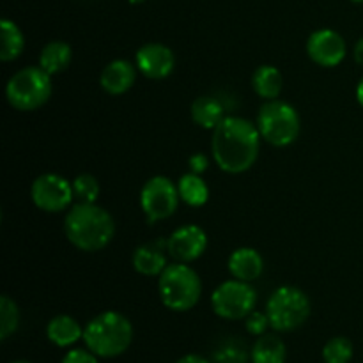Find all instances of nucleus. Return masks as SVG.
Returning a JSON list of instances; mask_svg holds the SVG:
<instances>
[{
  "label": "nucleus",
  "instance_id": "f257e3e1",
  "mask_svg": "<svg viewBox=\"0 0 363 363\" xmlns=\"http://www.w3.org/2000/svg\"><path fill=\"white\" fill-rule=\"evenodd\" d=\"M261 140L255 123L245 117L227 116L213 130V160L222 172L243 174L257 162Z\"/></svg>",
  "mask_w": 363,
  "mask_h": 363
},
{
  "label": "nucleus",
  "instance_id": "f03ea898",
  "mask_svg": "<svg viewBox=\"0 0 363 363\" xmlns=\"http://www.w3.org/2000/svg\"><path fill=\"white\" fill-rule=\"evenodd\" d=\"M64 234L74 248L92 254L112 243L116 236V222L101 206L77 202L67 209Z\"/></svg>",
  "mask_w": 363,
  "mask_h": 363
},
{
  "label": "nucleus",
  "instance_id": "7ed1b4c3",
  "mask_svg": "<svg viewBox=\"0 0 363 363\" xmlns=\"http://www.w3.org/2000/svg\"><path fill=\"white\" fill-rule=\"evenodd\" d=\"M133 333V325L126 315L106 311L85 325L84 342L98 358H117L130 350Z\"/></svg>",
  "mask_w": 363,
  "mask_h": 363
},
{
  "label": "nucleus",
  "instance_id": "20e7f679",
  "mask_svg": "<svg viewBox=\"0 0 363 363\" xmlns=\"http://www.w3.org/2000/svg\"><path fill=\"white\" fill-rule=\"evenodd\" d=\"M158 294L169 311L188 312L201 300L202 280L186 262L174 261L158 277Z\"/></svg>",
  "mask_w": 363,
  "mask_h": 363
},
{
  "label": "nucleus",
  "instance_id": "39448f33",
  "mask_svg": "<svg viewBox=\"0 0 363 363\" xmlns=\"http://www.w3.org/2000/svg\"><path fill=\"white\" fill-rule=\"evenodd\" d=\"M52 74L41 66H27L13 74L6 85V99L18 112H34L52 98Z\"/></svg>",
  "mask_w": 363,
  "mask_h": 363
},
{
  "label": "nucleus",
  "instance_id": "423d86ee",
  "mask_svg": "<svg viewBox=\"0 0 363 363\" xmlns=\"http://www.w3.org/2000/svg\"><path fill=\"white\" fill-rule=\"evenodd\" d=\"M261 138L273 147H287L300 137L301 119L298 110L282 99H272L261 106L255 119Z\"/></svg>",
  "mask_w": 363,
  "mask_h": 363
},
{
  "label": "nucleus",
  "instance_id": "0eeeda50",
  "mask_svg": "<svg viewBox=\"0 0 363 363\" xmlns=\"http://www.w3.org/2000/svg\"><path fill=\"white\" fill-rule=\"evenodd\" d=\"M312 305L305 291L294 286L277 287L266 301V314L275 332L289 333L301 328L311 318Z\"/></svg>",
  "mask_w": 363,
  "mask_h": 363
},
{
  "label": "nucleus",
  "instance_id": "6e6552de",
  "mask_svg": "<svg viewBox=\"0 0 363 363\" xmlns=\"http://www.w3.org/2000/svg\"><path fill=\"white\" fill-rule=\"evenodd\" d=\"M257 305V291L250 282L243 280H225L211 294V308L220 319L241 321Z\"/></svg>",
  "mask_w": 363,
  "mask_h": 363
},
{
  "label": "nucleus",
  "instance_id": "1a4fd4ad",
  "mask_svg": "<svg viewBox=\"0 0 363 363\" xmlns=\"http://www.w3.org/2000/svg\"><path fill=\"white\" fill-rule=\"evenodd\" d=\"M179 190L177 184L167 176H152L140 190V208L149 223L163 222L174 216L179 208Z\"/></svg>",
  "mask_w": 363,
  "mask_h": 363
},
{
  "label": "nucleus",
  "instance_id": "9d476101",
  "mask_svg": "<svg viewBox=\"0 0 363 363\" xmlns=\"http://www.w3.org/2000/svg\"><path fill=\"white\" fill-rule=\"evenodd\" d=\"M30 199L38 209L45 213H62L74 201L73 183L60 174L46 172L35 177L30 186Z\"/></svg>",
  "mask_w": 363,
  "mask_h": 363
},
{
  "label": "nucleus",
  "instance_id": "9b49d317",
  "mask_svg": "<svg viewBox=\"0 0 363 363\" xmlns=\"http://www.w3.org/2000/svg\"><path fill=\"white\" fill-rule=\"evenodd\" d=\"M307 55L321 67H335L346 59V39L333 28H319L307 39Z\"/></svg>",
  "mask_w": 363,
  "mask_h": 363
},
{
  "label": "nucleus",
  "instance_id": "f8f14e48",
  "mask_svg": "<svg viewBox=\"0 0 363 363\" xmlns=\"http://www.w3.org/2000/svg\"><path fill=\"white\" fill-rule=\"evenodd\" d=\"M208 248V234L195 223L181 225L167 238V252L176 262H190L202 257Z\"/></svg>",
  "mask_w": 363,
  "mask_h": 363
},
{
  "label": "nucleus",
  "instance_id": "ddd939ff",
  "mask_svg": "<svg viewBox=\"0 0 363 363\" xmlns=\"http://www.w3.org/2000/svg\"><path fill=\"white\" fill-rule=\"evenodd\" d=\"M135 66L149 80H165L176 67V55L167 45L147 43L137 50Z\"/></svg>",
  "mask_w": 363,
  "mask_h": 363
},
{
  "label": "nucleus",
  "instance_id": "4468645a",
  "mask_svg": "<svg viewBox=\"0 0 363 363\" xmlns=\"http://www.w3.org/2000/svg\"><path fill=\"white\" fill-rule=\"evenodd\" d=\"M169 252H167V238L155 241V243H144L135 248L133 268L142 277H160L163 269L169 266Z\"/></svg>",
  "mask_w": 363,
  "mask_h": 363
},
{
  "label": "nucleus",
  "instance_id": "2eb2a0df",
  "mask_svg": "<svg viewBox=\"0 0 363 363\" xmlns=\"http://www.w3.org/2000/svg\"><path fill=\"white\" fill-rule=\"evenodd\" d=\"M137 66L126 59H116L103 67L99 85L110 96H123L130 91L137 80Z\"/></svg>",
  "mask_w": 363,
  "mask_h": 363
},
{
  "label": "nucleus",
  "instance_id": "dca6fc26",
  "mask_svg": "<svg viewBox=\"0 0 363 363\" xmlns=\"http://www.w3.org/2000/svg\"><path fill=\"white\" fill-rule=\"evenodd\" d=\"M227 269L230 277L243 282H254L264 272V259L255 248L241 247L236 248L227 259Z\"/></svg>",
  "mask_w": 363,
  "mask_h": 363
},
{
  "label": "nucleus",
  "instance_id": "f3484780",
  "mask_svg": "<svg viewBox=\"0 0 363 363\" xmlns=\"http://www.w3.org/2000/svg\"><path fill=\"white\" fill-rule=\"evenodd\" d=\"M46 337L57 347H71L84 340V326L67 314L55 315L46 325Z\"/></svg>",
  "mask_w": 363,
  "mask_h": 363
},
{
  "label": "nucleus",
  "instance_id": "a211bd4d",
  "mask_svg": "<svg viewBox=\"0 0 363 363\" xmlns=\"http://www.w3.org/2000/svg\"><path fill=\"white\" fill-rule=\"evenodd\" d=\"M190 116L199 128L213 131L227 117L225 105L216 96H199L191 103Z\"/></svg>",
  "mask_w": 363,
  "mask_h": 363
},
{
  "label": "nucleus",
  "instance_id": "6ab92c4d",
  "mask_svg": "<svg viewBox=\"0 0 363 363\" xmlns=\"http://www.w3.org/2000/svg\"><path fill=\"white\" fill-rule=\"evenodd\" d=\"M252 87H254L255 94L264 101L279 99L284 89L282 71L272 64H262L252 74Z\"/></svg>",
  "mask_w": 363,
  "mask_h": 363
},
{
  "label": "nucleus",
  "instance_id": "aec40b11",
  "mask_svg": "<svg viewBox=\"0 0 363 363\" xmlns=\"http://www.w3.org/2000/svg\"><path fill=\"white\" fill-rule=\"evenodd\" d=\"M73 60V48L66 41H50L39 52V64L48 74H60Z\"/></svg>",
  "mask_w": 363,
  "mask_h": 363
},
{
  "label": "nucleus",
  "instance_id": "412c9836",
  "mask_svg": "<svg viewBox=\"0 0 363 363\" xmlns=\"http://www.w3.org/2000/svg\"><path fill=\"white\" fill-rule=\"evenodd\" d=\"M287 347L275 333H264L255 340L250 351L252 363H286Z\"/></svg>",
  "mask_w": 363,
  "mask_h": 363
},
{
  "label": "nucleus",
  "instance_id": "4be33fe9",
  "mask_svg": "<svg viewBox=\"0 0 363 363\" xmlns=\"http://www.w3.org/2000/svg\"><path fill=\"white\" fill-rule=\"evenodd\" d=\"M177 190H179L181 202L190 208H202L209 201V186L201 174L188 172L181 176L177 181Z\"/></svg>",
  "mask_w": 363,
  "mask_h": 363
},
{
  "label": "nucleus",
  "instance_id": "5701e85b",
  "mask_svg": "<svg viewBox=\"0 0 363 363\" xmlns=\"http://www.w3.org/2000/svg\"><path fill=\"white\" fill-rule=\"evenodd\" d=\"M0 35H2V45H0V60L2 62H13L23 53L25 50V35L21 28L13 20L4 18L0 21Z\"/></svg>",
  "mask_w": 363,
  "mask_h": 363
},
{
  "label": "nucleus",
  "instance_id": "b1692460",
  "mask_svg": "<svg viewBox=\"0 0 363 363\" xmlns=\"http://www.w3.org/2000/svg\"><path fill=\"white\" fill-rule=\"evenodd\" d=\"M20 319L21 315L16 301L9 294H2L0 296V340L2 342H6L18 332Z\"/></svg>",
  "mask_w": 363,
  "mask_h": 363
},
{
  "label": "nucleus",
  "instance_id": "393cba45",
  "mask_svg": "<svg viewBox=\"0 0 363 363\" xmlns=\"http://www.w3.org/2000/svg\"><path fill=\"white\" fill-rule=\"evenodd\" d=\"M353 354V342L347 337H333L323 347V360H325V363H350Z\"/></svg>",
  "mask_w": 363,
  "mask_h": 363
},
{
  "label": "nucleus",
  "instance_id": "a878e982",
  "mask_svg": "<svg viewBox=\"0 0 363 363\" xmlns=\"http://www.w3.org/2000/svg\"><path fill=\"white\" fill-rule=\"evenodd\" d=\"M71 183H73L74 199H77L78 202L96 204V201L99 199V191H101V186H99V181L96 179V176L87 172L78 174Z\"/></svg>",
  "mask_w": 363,
  "mask_h": 363
},
{
  "label": "nucleus",
  "instance_id": "bb28decb",
  "mask_svg": "<svg viewBox=\"0 0 363 363\" xmlns=\"http://www.w3.org/2000/svg\"><path fill=\"white\" fill-rule=\"evenodd\" d=\"M269 326L272 325H269V318L266 312L254 311L245 318V328H247V332L254 337H261L264 335V333H268Z\"/></svg>",
  "mask_w": 363,
  "mask_h": 363
},
{
  "label": "nucleus",
  "instance_id": "cd10ccee",
  "mask_svg": "<svg viewBox=\"0 0 363 363\" xmlns=\"http://www.w3.org/2000/svg\"><path fill=\"white\" fill-rule=\"evenodd\" d=\"M60 363H99V360L92 351L87 350V347H85V350L77 347V350L67 351Z\"/></svg>",
  "mask_w": 363,
  "mask_h": 363
},
{
  "label": "nucleus",
  "instance_id": "c85d7f7f",
  "mask_svg": "<svg viewBox=\"0 0 363 363\" xmlns=\"http://www.w3.org/2000/svg\"><path fill=\"white\" fill-rule=\"evenodd\" d=\"M188 167H190V172L202 176L209 167V156L204 155V152H195L188 158Z\"/></svg>",
  "mask_w": 363,
  "mask_h": 363
},
{
  "label": "nucleus",
  "instance_id": "c756f323",
  "mask_svg": "<svg viewBox=\"0 0 363 363\" xmlns=\"http://www.w3.org/2000/svg\"><path fill=\"white\" fill-rule=\"evenodd\" d=\"M176 363H211V362H209L208 358L201 357V354H184V357H181Z\"/></svg>",
  "mask_w": 363,
  "mask_h": 363
},
{
  "label": "nucleus",
  "instance_id": "7c9ffc66",
  "mask_svg": "<svg viewBox=\"0 0 363 363\" xmlns=\"http://www.w3.org/2000/svg\"><path fill=\"white\" fill-rule=\"evenodd\" d=\"M354 62L358 64V66L363 67V38H360L357 41V45H354Z\"/></svg>",
  "mask_w": 363,
  "mask_h": 363
},
{
  "label": "nucleus",
  "instance_id": "2f4dec72",
  "mask_svg": "<svg viewBox=\"0 0 363 363\" xmlns=\"http://www.w3.org/2000/svg\"><path fill=\"white\" fill-rule=\"evenodd\" d=\"M357 99L363 108V77L360 78V82H358V85H357Z\"/></svg>",
  "mask_w": 363,
  "mask_h": 363
},
{
  "label": "nucleus",
  "instance_id": "473e14b6",
  "mask_svg": "<svg viewBox=\"0 0 363 363\" xmlns=\"http://www.w3.org/2000/svg\"><path fill=\"white\" fill-rule=\"evenodd\" d=\"M130 4H133V6H138V4H144L145 0H128Z\"/></svg>",
  "mask_w": 363,
  "mask_h": 363
},
{
  "label": "nucleus",
  "instance_id": "72a5a7b5",
  "mask_svg": "<svg viewBox=\"0 0 363 363\" xmlns=\"http://www.w3.org/2000/svg\"><path fill=\"white\" fill-rule=\"evenodd\" d=\"M11 363H32V362H27V360H14V362H11Z\"/></svg>",
  "mask_w": 363,
  "mask_h": 363
},
{
  "label": "nucleus",
  "instance_id": "f704fd0d",
  "mask_svg": "<svg viewBox=\"0 0 363 363\" xmlns=\"http://www.w3.org/2000/svg\"><path fill=\"white\" fill-rule=\"evenodd\" d=\"M350 2H354V4H363V0H350Z\"/></svg>",
  "mask_w": 363,
  "mask_h": 363
}]
</instances>
